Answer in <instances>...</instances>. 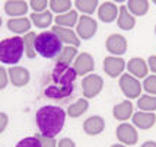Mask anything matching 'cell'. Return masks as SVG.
Segmentation results:
<instances>
[{
	"mask_svg": "<svg viewBox=\"0 0 156 147\" xmlns=\"http://www.w3.org/2000/svg\"><path fill=\"white\" fill-rule=\"evenodd\" d=\"M51 85L44 89V95L50 99H64L75 90V80L77 77L75 67L69 64H55L50 74Z\"/></svg>",
	"mask_w": 156,
	"mask_h": 147,
	"instance_id": "6da1fadb",
	"label": "cell"
},
{
	"mask_svg": "<svg viewBox=\"0 0 156 147\" xmlns=\"http://www.w3.org/2000/svg\"><path fill=\"white\" fill-rule=\"evenodd\" d=\"M66 115L67 112H64L60 107H55V105H45V107L40 108L35 115L40 134L47 135V137L58 135L64 127Z\"/></svg>",
	"mask_w": 156,
	"mask_h": 147,
	"instance_id": "7a4b0ae2",
	"label": "cell"
},
{
	"mask_svg": "<svg viewBox=\"0 0 156 147\" xmlns=\"http://www.w3.org/2000/svg\"><path fill=\"white\" fill-rule=\"evenodd\" d=\"M63 42L53 31L41 32L35 40V50L44 58H55L63 50Z\"/></svg>",
	"mask_w": 156,
	"mask_h": 147,
	"instance_id": "3957f363",
	"label": "cell"
},
{
	"mask_svg": "<svg viewBox=\"0 0 156 147\" xmlns=\"http://www.w3.org/2000/svg\"><path fill=\"white\" fill-rule=\"evenodd\" d=\"M23 53H25L23 38H20L18 35L10 37V38H5L0 42V61L3 64L15 66L16 63H19Z\"/></svg>",
	"mask_w": 156,
	"mask_h": 147,
	"instance_id": "277c9868",
	"label": "cell"
},
{
	"mask_svg": "<svg viewBox=\"0 0 156 147\" xmlns=\"http://www.w3.org/2000/svg\"><path fill=\"white\" fill-rule=\"evenodd\" d=\"M118 85H120V89H121L122 93L126 95L127 99L140 98V92L143 90V85H140V82L130 73L121 74L120 80H118Z\"/></svg>",
	"mask_w": 156,
	"mask_h": 147,
	"instance_id": "5b68a950",
	"label": "cell"
},
{
	"mask_svg": "<svg viewBox=\"0 0 156 147\" xmlns=\"http://www.w3.org/2000/svg\"><path fill=\"white\" fill-rule=\"evenodd\" d=\"M102 87H104V80L98 74H88L82 80V93H83V98L86 99H92L98 96L101 93Z\"/></svg>",
	"mask_w": 156,
	"mask_h": 147,
	"instance_id": "8992f818",
	"label": "cell"
},
{
	"mask_svg": "<svg viewBox=\"0 0 156 147\" xmlns=\"http://www.w3.org/2000/svg\"><path fill=\"white\" fill-rule=\"evenodd\" d=\"M98 31V22L88 15H82L76 25V33L80 40H90Z\"/></svg>",
	"mask_w": 156,
	"mask_h": 147,
	"instance_id": "52a82bcc",
	"label": "cell"
},
{
	"mask_svg": "<svg viewBox=\"0 0 156 147\" xmlns=\"http://www.w3.org/2000/svg\"><path fill=\"white\" fill-rule=\"evenodd\" d=\"M105 47H107V51L112 54L114 57H121L127 51V40L121 33H112L105 41Z\"/></svg>",
	"mask_w": 156,
	"mask_h": 147,
	"instance_id": "ba28073f",
	"label": "cell"
},
{
	"mask_svg": "<svg viewBox=\"0 0 156 147\" xmlns=\"http://www.w3.org/2000/svg\"><path fill=\"white\" fill-rule=\"evenodd\" d=\"M117 138L121 141L124 146H134L139 140V134L137 130L131 124H120L115 130Z\"/></svg>",
	"mask_w": 156,
	"mask_h": 147,
	"instance_id": "9c48e42d",
	"label": "cell"
},
{
	"mask_svg": "<svg viewBox=\"0 0 156 147\" xmlns=\"http://www.w3.org/2000/svg\"><path fill=\"white\" fill-rule=\"evenodd\" d=\"M127 67L126 61L122 57H114V55H108L104 58V72L108 74L109 77H118L121 76L124 68Z\"/></svg>",
	"mask_w": 156,
	"mask_h": 147,
	"instance_id": "30bf717a",
	"label": "cell"
},
{
	"mask_svg": "<svg viewBox=\"0 0 156 147\" xmlns=\"http://www.w3.org/2000/svg\"><path fill=\"white\" fill-rule=\"evenodd\" d=\"M73 67H75L77 76H88L95 68V60L89 53H82L76 57Z\"/></svg>",
	"mask_w": 156,
	"mask_h": 147,
	"instance_id": "8fae6325",
	"label": "cell"
},
{
	"mask_svg": "<svg viewBox=\"0 0 156 147\" xmlns=\"http://www.w3.org/2000/svg\"><path fill=\"white\" fill-rule=\"evenodd\" d=\"M9 79L15 87H23L29 83L31 74H29V70L25 67L13 66L9 68Z\"/></svg>",
	"mask_w": 156,
	"mask_h": 147,
	"instance_id": "7c38bea8",
	"label": "cell"
},
{
	"mask_svg": "<svg viewBox=\"0 0 156 147\" xmlns=\"http://www.w3.org/2000/svg\"><path fill=\"white\" fill-rule=\"evenodd\" d=\"M51 31L61 40V42L64 45H72V47H79L80 45V38L77 37V33L75 31H72L70 28H61V26H54L51 28Z\"/></svg>",
	"mask_w": 156,
	"mask_h": 147,
	"instance_id": "4fadbf2b",
	"label": "cell"
},
{
	"mask_svg": "<svg viewBox=\"0 0 156 147\" xmlns=\"http://www.w3.org/2000/svg\"><path fill=\"white\" fill-rule=\"evenodd\" d=\"M28 9H29V3L25 0H7L5 3V12L10 18H23Z\"/></svg>",
	"mask_w": 156,
	"mask_h": 147,
	"instance_id": "5bb4252c",
	"label": "cell"
},
{
	"mask_svg": "<svg viewBox=\"0 0 156 147\" xmlns=\"http://www.w3.org/2000/svg\"><path fill=\"white\" fill-rule=\"evenodd\" d=\"M120 13V7H117L112 2H104L101 6L98 7V18L105 22V23H111L118 18Z\"/></svg>",
	"mask_w": 156,
	"mask_h": 147,
	"instance_id": "9a60e30c",
	"label": "cell"
},
{
	"mask_svg": "<svg viewBox=\"0 0 156 147\" xmlns=\"http://www.w3.org/2000/svg\"><path fill=\"white\" fill-rule=\"evenodd\" d=\"M105 130V121L99 115H92L83 122V131L88 135H98Z\"/></svg>",
	"mask_w": 156,
	"mask_h": 147,
	"instance_id": "2e32d148",
	"label": "cell"
},
{
	"mask_svg": "<svg viewBox=\"0 0 156 147\" xmlns=\"http://www.w3.org/2000/svg\"><path fill=\"white\" fill-rule=\"evenodd\" d=\"M127 70H129V73L131 76H134V77H147V72H149V66H147V63L143 60V58H139V57H134V58H131L129 60L127 63Z\"/></svg>",
	"mask_w": 156,
	"mask_h": 147,
	"instance_id": "e0dca14e",
	"label": "cell"
},
{
	"mask_svg": "<svg viewBox=\"0 0 156 147\" xmlns=\"http://www.w3.org/2000/svg\"><path fill=\"white\" fill-rule=\"evenodd\" d=\"M31 19H27V18H10V19L7 20V28H9V31H12L15 32L18 37H19L20 33H25L27 35L29 32V29H31Z\"/></svg>",
	"mask_w": 156,
	"mask_h": 147,
	"instance_id": "ac0fdd59",
	"label": "cell"
},
{
	"mask_svg": "<svg viewBox=\"0 0 156 147\" xmlns=\"http://www.w3.org/2000/svg\"><path fill=\"white\" fill-rule=\"evenodd\" d=\"M156 115L153 112H136L133 114V124L140 130H149L155 125Z\"/></svg>",
	"mask_w": 156,
	"mask_h": 147,
	"instance_id": "d6986e66",
	"label": "cell"
},
{
	"mask_svg": "<svg viewBox=\"0 0 156 147\" xmlns=\"http://www.w3.org/2000/svg\"><path fill=\"white\" fill-rule=\"evenodd\" d=\"M112 115L117 121H126L133 117V103L131 100H122L112 108Z\"/></svg>",
	"mask_w": 156,
	"mask_h": 147,
	"instance_id": "ffe728a7",
	"label": "cell"
},
{
	"mask_svg": "<svg viewBox=\"0 0 156 147\" xmlns=\"http://www.w3.org/2000/svg\"><path fill=\"white\" fill-rule=\"evenodd\" d=\"M117 23H118V28L124 29V31H130L136 26V19L130 13L127 6H120V13L117 18Z\"/></svg>",
	"mask_w": 156,
	"mask_h": 147,
	"instance_id": "44dd1931",
	"label": "cell"
},
{
	"mask_svg": "<svg viewBox=\"0 0 156 147\" xmlns=\"http://www.w3.org/2000/svg\"><path fill=\"white\" fill-rule=\"evenodd\" d=\"M79 55L77 53V48L76 47H72V45H64V48L61 50V53L55 57V64H72L75 63L76 57Z\"/></svg>",
	"mask_w": 156,
	"mask_h": 147,
	"instance_id": "7402d4cb",
	"label": "cell"
},
{
	"mask_svg": "<svg viewBox=\"0 0 156 147\" xmlns=\"http://www.w3.org/2000/svg\"><path fill=\"white\" fill-rule=\"evenodd\" d=\"M89 108V102L86 98H82V99H77L76 102H73L72 105H69L67 108V115L70 118H79L82 115L88 111Z\"/></svg>",
	"mask_w": 156,
	"mask_h": 147,
	"instance_id": "603a6c76",
	"label": "cell"
},
{
	"mask_svg": "<svg viewBox=\"0 0 156 147\" xmlns=\"http://www.w3.org/2000/svg\"><path fill=\"white\" fill-rule=\"evenodd\" d=\"M55 25L61 28H72L77 25L79 22V16H77V12L76 10H70L67 13H63V15H57L55 18Z\"/></svg>",
	"mask_w": 156,
	"mask_h": 147,
	"instance_id": "cb8c5ba5",
	"label": "cell"
},
{
	"mask_svg": "<svg viewBox=\"0 0 156 147\" xmlns=\"http://www.w3.org/2000/svg\"><path fill=\"white\" fill-rule=\"evenodd\" d=\"M29 19H31V22L37 28L44 29V28L51 25V22H53V12L45 10V12H41V13H32L29 16Z\"/></svg>",
	"mask_w": 156,
	"mask_h": 147,
	"instance_id": "d4e9b609",
	"label": "cell"
},
{
	"mask_svg": "<svg viewBox=\"0 0 156 147\" xmlns=\"http://www.w3.org/2000/svg\"><path fill=\"white\" fill-rule=\"evenodd\" d=\"M127 9L133 16L134 15L136 16H143L149 10V2H146V0H130L127 3Z\"/></svg>",
	"mask_w": 156,
	"mask_h": 147,
	"instance_id": "484cf974",
	"label": "cell"
},
{
	"mask_svg": "<svg viewBox=\"0 0 156 147\" xmlns=\"http://www.w3.org/2000/svg\"><path fill=\"white\" fill-rule=\"evenodd\" d=\"M137 107L140 111H146V112H152L156 109V96L152 95H142L139 100H137Z\"/></svg>",
	"mask_w": 156,
	"mask_h": 147,
	"instance_id": "4316f807",
	"label": "cell"
},
{
	"mask_svg": "<svg viewBox=\"0 0 156 147\" xmlns=\"http://www.w3.org/2000/svg\"><path fill=\"white\" fill-rule=\"evenodd\" d=\"M72 5H75V3L70 2V0H51L50 2V9H51V12H54L57 15H63L70 12Z\"/></svg>",
	"mask_w": 156,
	"mask_h": 147,
	"instance_id": "83f0119b",
	"label": "cell"
},
{
	"mask_svg": "<svg viewBox=\"0 0 156 147\" xmlns=\"http://www.w3.org/2000/svg\"><path fill=\"white\" fill-rule=\"evenodd\" d=\"M35 40L37 35L35 32H28L27 35H23V44H25V54L28 58H34L37 55V50H35Z\"/></svg>",
	"mask_w": 156,
	"mask_h": 147,
	"instance_id": "f1b7e54d",
	"label": "cell"
},
{
	"mask_svg": "<svg viewBox=\"0 0 156 147\" xmlns=\"http://www.w3.org/2000/svg\"><path fill=\"white\" fill-rule=\"evenodd\" d=\"M75 6L77 7V10H80L82 13L90 15L95 12V9L98 7V2L96 0H76Z\"/></svg>",
	"mask_w": 156,
	"mask_h": 147,
	"instance_id": "f546056e",
	"label": "cell"
},
{
	"mask_svg": "<svg viewBox=\"0 0 156 147\" xmlns=\"http://www.w3.org/2000/svg\"><path fill=\"white\" fill-rule=\"evenodd\" d=\"M16 147H42L38 135H31V137H25L16 144Z\"/></svg>",
	"mask_w": 156,
	"mask_h": 147,
	"instance_id": "4dcf8cb0",
	"label": "cell"
},
{
	"mask_svg": "<svg viewBox=\"0 0 156 147\" xmlns=\"http://www.w3.org/2000/svg\"><path fill=\"white\" fill-rule=\"evenodd\" d=\"M143 90H146L149 95H156V76H147L143 82Z\"/></svg>",
	"mask_w": 156,
	"mask_h": 147,
	"instance_id": "1f68e13d",
	"label": "cell"
},
{
	"mask_svg": "<svg viewBox=\"0 0 156 147\" xmlns=\"http://www.w3.org/2000/svg\"><path fill=\"white\" fill-rule=\"evenodd\" d=\"M47 6H50V2L47 0H31L29 2V7H32L34 13H41V12H45Z\"/></svg>",
	"mask_w": 156,
	"mask_h": 147,
	"instance_id": "d6a6232c",
	"label": "cell"
},
{
	"mask_svg": "<svg viewBox=\"0 0 156 147\" xmlns=\"http://www.w3.org/2000/svg\"><path fill=\"white\" fill-rule=\"evenodd\" d=\"M38 138H40L42 147H57V141L54 137H47V135L38 134Z\"/></svg>",
	"mask_w": 156,
	"mask_h": 147,
	"instance_id": "836d02e7",
	"label": "cell"
},
{
	"mask_svg": "<svg viewBox=\"0 0 156 147\" xmlns=\"http://www.w3.org/2000/svg\"><path fill=\"white\" fill-rule=\"evenodd\" d=\"M0 77H2V83H0V89H5L7 86V82H10L9 79V72H7L5 67L0 68Z\"/></svg>",
	"mask_w": 156,
	"mask_h": 147,
	"instance_id": "e575fe53",
	"label": "cell"
},
{
	"mask_svg": "<svg viewBox=\"0 0 156 147\" xmlns=\"http://www.w3.org/2000/svg\"><path fill=\"white\" fill-rule=\"evenodd\" d=\"M57 147H76V144L72 138H67V137H66V138H61V140L58 141Z\"/></svg>",
	"mask_w": 156,
	"mask_h": 147,
	"instance_id": "d590c367",
	"label": "cell"
},
{
	"mask_svg": "<svg viewBox=\"0 0 156 147\" xmlns=\"http://www.w3.org/2000/svg\"><path fill=\"white\" fill-rule=\"evenodd\" d=\"M0 120H2V122H0V133H3L7 127V122H9V118H7L6 112H2L0 114Z\"/></svg>",
	"mask_w": 156,
	"mask_h": 147,
	"instance_id": "8d00e7d4",
	"label": "cell"
},
{
	"mask_svg": "<svg viewBox=\"0 0 156 147\" xmlns=\"http://www.w3.org/2000/svg\"><path fill=\"white\" fill-rule=\"evenodd\" d=\"M147 66L153 73H156V55H150L149 60H147Z\"/></svg>",
	"mask_w": 156,
	"mask_h": 147,
	"instance_id": "74e56055",
	"label": "cell"
},
{
	"mask_svg": "<svg viewBox=\"0 0 156 147\" xmlns=\"http://www.w3.org/2000/svg\"><path fill=\"white\" fill-rule=\"evenodd\" d=\"M142 147H156V141H146L142 144Z\"/></svg>",
	"mask_w": 156,
	"mask_h": 147,
	"instance_id": "f35d334b",
	"label": "cell"
},
{
	"mask_svg": "<svg viewBox=\"0 0 156 147\" xmlns=\"http://www.w3.org/2000/svg\"><path fill=\"white\" fill-rule=\"evenodd\" d=\"M111 147H126V146H124V144H112Z\"/></svg>",
	"mask_w": 156,
	"mask_h": 147,
	"instance_id": "ab89813d",
	"label": "cell"
},
{
	"mask_svg": "<svg viewBox=\"0 0 156 147\" xmlns=\"http://www.w3.org/2000/svg\"><path fill=\"white\" fill-rule=\"evenodd\" d=\"M155 33H156V26H155Z\"/></svg>",
	"mask_w": 156,
	"mask_h": 147,
	"instance_id": "60d3db41",
	"label": "cell"
},
{
	"mask_svg": "<svg viewBox=\"0 0 156 147\" xmlns=\"http://www.w3.org/2000/svg\"><path fill=\"white\" fill-rule=\"evenodd\" d=\"M155 5H156V2H155Z\"/></svg>",
	"mask_w": 156,
	"mask_h": 147,
	"instance_id": "b9f144b4",
	"label": "cell"
}]
</instances>
